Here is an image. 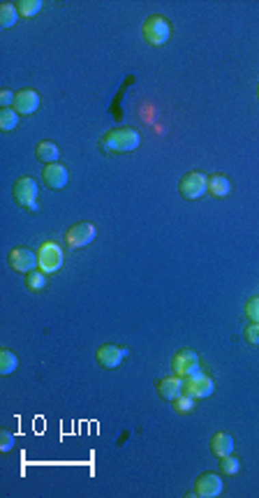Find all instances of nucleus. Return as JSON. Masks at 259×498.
<instances>
[{
	"label": "nucleus",
	"instance_id": "3",
	"mask_svg": "<svg viewBox=\"0 0 259 498\" xmlns=\"http://www.w3.org/2000/svg\"><path fill=\"white\" fill-rule=\"evenodd\" d=\"M63 262H65L63 248L53 244V241H44L38 248V269L44 271V274H56V271L63 269Z\"/></svg>",
	"mask_w": 259,
	"mask_h": 498
},
{
	"label": "nucleus",
	"instance_id": "1",
	"mask_svg": "<svg viewBox=\"0 0 259 498\" xmlns=\"http://www.w3.org/2000/svg\"><path fill=\"white\" fill-rule=\"evenodd\" d=\"M141 147V135L137 127L123 125V127H113V130L105 132L100 139V149L105 153H130Z\"/></svg>",
	"mask_w": 259,
	"mask_h": 498
},
{
	"label": "nucleus",
	"instance_id": "15",
	"mask_svg": "<svg viewBox=\"0 0 259 498\" xmlns=\"http://www.w3.org/2000/svg\"><path fill=\"white\" fill-rule=\"evenodd\" d=\"M232 192V181L225 174H208V195L222 199Z\"/></svg>",
	"mask_w": 259,
	"mask_h": 498
},
{
	"label": "nucleus",
	"instance_id": "28",
	"mask_svg": "<svg viewBox=\"0 0 259 498\" xmlns=\"http://www.w3.org/2000/svg\"><path fill=\"white\" fill-rule=\"evenodd\" d=\"M14 98H16V93H12V90H0V107L3 109L14 107Z\"/></svg>",
	"mask_w": 259,
	"mask_h": 498
},
{
	"label": "nucleus",
	"instance_id": "17",
	"mask_svg": "<svg viewBox=\"0 0 259 498\" xmlns=\"http://www.w3.org/2000/svg\"><path fill=\"white\" fill-rule=\"evenodd\" d=\"M35 155H38L40 162H44V165H51V162H58L60 149L53 142H40L38 147H35Z\"/></svg>",
	"mask_w": 259,
	"mask_h": 498
},
{
	"label": "nucleus",
	"instance_id": "26",
	"mask_svg": "<svg viewBox=\"0 0 259 498\" xmlns=\"http://www.w3.org/2000/svg\"><path fill=\"white\" fill-rule=\"evenodd\" d=\"M245 315L250 318V323L259 325V297H255V299H250L245 303Z\"/></svg>",
	"mask_w": 259,
	"mask_h": 498
},
{
	"label": "nucleus",
	"instance_id": "27",
	"mask_svg": "<svg viewBox=\"0 0 259 498\" xmlns=\"http://www.w3.org/2000/svg\"><path fill=\"white\" fill-rule=\"evenodd\" d=\"M245 338H248V343L259 345V325L257 323H252V325L245 327Z\"/></svg>",
	"mask_w": 259,
	"mask_h": 498
},
{
	"label": "nucleus",
	"instance_id": "16",
	"mask_svg": "<svg viewBox=\"0 0 259 498\" xmlns=\"http://www.w3.org/2000/svg\"><path fill=\"white\" fill-rule=\"evenodd\" d=\"M210 452L218 459L227 457V454H234V438L230 434H225V431L213 434V438H210Z\"/></svg>",
	"mask_w": 259,
	"mask_h": 498
},
{
	"label": "nucleus",
	"instance_id": "8",
	"mask_svg": "<svg viewBox=\"0 0 259 498\" xmlns=\"http://www.w3.org/2000/svg\"><path fill=\"white\" fill-rule=\"evenodd\" d=\"M95 236H98V229L95 225L90 223H77L65 232V241H68L70 248H86L88 244H93Z\"/></svg>",
	"mask_w": 259,
	"mask_h": 498
},
{
	"label": "nucleus",
	"instance_id": "14",
	"mask_svg": "<svg viewBox=\"0 0 259 498\" xmlns=\"http://www.w3.org/2000/svg\"><path fill=\"white\" fill-rule=\"evenodd\" d=\"M158 394L165 401H174L178 399L180 394H183V378L180 375H167V378H160L158 380Z\"/></svg>",
	"mask_w": 259,
	"mask_h": 498
},
{
	"label": "nucleus",
	"instance_id": "4",
	"mask_svg": "<svg viewBox=\"0 0 259 498\" xmlns=\"http://www.w3.org/2000/svg\"><path fill=\"white\" fill-rule=\"evenodd\" d=\"M14 202L21 206V209H28L30 214L38 211V181L33 176H21L19 181L14 184Z\"/></svg>",
	"mask_w": 259,
	"mask_h": 498
},
{
	"label": "nucleus",
	"instance_id": "29",
	"mask_svg": "<svg viewBox=\"0 0 259 498\" xmlns=\"http://www.w3.org/2000/svg\"><path fill=\"white\" fill-rule=\"evenodd\" d=\"M257 98H259V84H257Z\"/></svg>",
	"mask_w": 259,
	"mask_h": 498
},
{
	"label": "nucleus",
	"instance_id": "21",
	"mask_svg": "<svg viewBox=\"0 0 259 498\" xmlns=\"http://www.w3.org/2000/svg\"><path fill=\"white\" fill-rule=\"evenodd\" d=\"M42 0H21V3H16V10H19V14L23 19H30V16H38L42 12Z\"/></svg>",
	"mask_w": 259,
	"mask_h": 498
},
{
	"label": "nucleus",
	"instance_id": "24",
	"mask_svg": "<svg viewBox=\"0 0 259 498\" xmlns=\"http://www.w3.org/2000/svg\"><path fill=\"white\" fill-rule=\"evenodd\" d=\"M241 471V461L236 457H232V454H227V457L220 459V473H225V475H238Z\"/></svg>",
	"mask_w": 259,
	"mask_h": 498
},
{
	"label": "nucleus",
	"instance_id": "25",
	"mask_svg": "<svg viewBox=\"0 0 259 498\" xmlns=\"http://www.w3.org/2000/svg\"><path fill=\"white\" fill-rule=\"evenodd\" d=\"M14 443H16L14 434H12V431H3V434H0V452H3V454L12 452V447H14Z\"/></svg>",
	"mask_w": 259,
	"mask_h": 498
},
{
	"label": "nucleus",
	"instance_id": "9",
	"mask_svg": "<svg viewBox=\"0 0 259 498\" xmlns=\"http://www.w3.org/2000/svg\"><path fill=\"white\" fill-rule=\"evenodd\" d=\"M172 369H174V373L180 375V378H188V375L200 371V355H197L195 350H188V348L180 350L174 355Z\"/></svg>",
	"mask_w": 259,
	"mask_h": 498
},
{
	"label": "nucleus",
	"instance_id": "18",
	"mask_svg": "<svg viewBox=\"0 0 259 498\" xmlns=\"http://www.w3.org/2000/svg\"><path fill=\"white\" fill-rule=\"evenodd\" d=\"M19 10H16V5L12 3H3L0 5V26L3 28H12L16 21H19Z\"/></svg>",
	"mask_w": 259,
	"mask_h": 498
},
{
	"label": "nucleus",
	"instance_id": "22",
	"mask_svg": "<svg viewBox=\"0 0 259 498\" xmlns=\"http://www.w3.org/2000/svg\"><path fill=\"white\" fill-rule=\"evenodd\" d=\"M16 125H19V114H16L12 107L3 109V112H0V130L10 132V130H14Z\"/></svg>",
	"mask_w": 259,
	"mask_h": 498
},
{
	"label": "nucleus",
	"instance_id": "11",
	"mask_svg": "<svg viewBox=\"0 0 259 498\" xmlns=\"http://www.w3.org/2000/svg\"><path fill=\"white\" fill-rule=\"evenodd\" d=\"M222 494V477L218 473H202L195 482V496L200 498H218Z\"/></svg>",
	"mask_w": 259,
	"mask_h": 498
},
{
	"label": "nucleus",
	"instance_id": "5",
	"mask_svg": "<svg viewBox=\"0 0 259 498\" xmlns=\"http://www.w3.org/2000/svg\"><path fill=\"white\" fill-rule=\"evenodd\" d=\"M206 190H208V176L204 172H188L180 176L178 192L183 199H190V202L192 199H200L206 195Z\"/></svg>",
	"mask_w": 259,
	"mask_h": 498
},
{
	"label": "nucleus",
	"instance_id": "12",
	"mask_svg": "<svg viewBox=\"0 0 259 498\" xmlns=\"http://www.w3.org/2000/svg\"><path fill=\"white\" fill-rule=\"evenodd\" d=\"M14 109L19 116H30V114H35L40 109V93L38 90H33V88H23L16 93V98H14Z\"/></svg>",
	"mask_w": 259,
	"mask_h": 498
},
{
	"label": "nucleus",
	"instance_id": "6",
	"mask_svg": "<svg viewBox=\"0 0 259 498\" xmlns=\"http://www.w3.org/2000/svg\"><path fill=\"white\" fill-rule=\"evenodd\" d=\"M213 390H215V382H213V378H210V375H206V373H192V375H188V378H183V392L185 394H190L192 399H208L210 394H213Z\"/></svg>",
	"mask_w": 259,
	"mask_h": 498
},
{
	"label": "nucleus",
	"instance_id": "7",
	"mask_svg": "<svg viewBox=\"0 0 259 498\" xmlns=\"http://www.w3.org/2000/svg\"><path fill=\"white\" fill-rule=\"evenodd\" d=\"M10 266L19 274H30V271L38 269V253L33 248L26 246H16L10 253Z\"/></svg>",
	"mask_w": 259,
	"mask_h": 498
},
{
	"label": "nucleus",
	"instance_id": "2",
	"mask_svg": "<svg viewBox=\"0 0 259 498\" xmlns=\"http://www.w3.org/2000/svg\"><path fill=\"white\" fill-rule=\"evenodd\" d=\"M141 35L146 40V45L150 47H165L172 38V23L160 14H153L144 21L141 26Z\"/></svg>",
	"mask_w": 259,
	"mask_h": 498
},
{
	"label": "nucleus",
	"instance_id": "23",
	"mask_svg": "<svg viewBox=\"0 0 259 498\" xmlns=\"http://www.w3.org/2000/svg\"><path fill=\"white\" fill-rule=\"evenodd\" d=\"M172 403H174V410H176L178 415H188V412H192V410H195V403H197V399H192L190 394H185V392H183V394H180L178 399H174Z\"/></svg>",
	"mask_w": 259,
	"mask_h": 498
},
{
	"label": "nucleus",
	"instance_id": "20",
	"mask_svg": "<svg viewBox=\"0 0 259 498\" xmlns=\"http://www.w3.org/2000/svg\"><path fill=\"white\" fill-rule=\"evenodd\" d=\"M26 288L30 290V292H42V290L46 288V274H44V271L35 269V271H30V274H26Z\"/></svg>",
	"mask_w": 259,
	"mask_h": 498
},
{
	"label": "nucleus",
	"instance_id": "19",
	"mask_svg": "<svg viewBox=\"0 0 259 498\" xmlns=\"http://www.w3.org/2000/svg\"><path fill=\"white\" fill-rule=\"evenodd\" d=\"M19 369V357L12 350H0V375H10Z\"/></svg>",
	"mask_w": 259,
	"mask_h": 498
},
{
	"label": "nucleus",
	"instance_id": "10",
	"mask_svg": "<svg viewBox=\"0 0 259 498\" xmlns=\"http://www.w3.org/2000/svg\"><path fill=\"white\" fill-rule=\"evenodd\" d=\"M128 348H120V345H113V343H105L100 345L98 352H95V360L102 369H118L123 360L128 357Z\"/></svg>",
	"mask_w": 259,
	"mask_h": 498
},
{
	"label": "nucleus",
	"instance_id": "13",
	"mask_svg": "<svg viewBox=\"0 0 259 498\" xmlns=\"http://www.w3.org/2000/svg\"><path fill=\"white\" fill-rule=\"evenodd\" d=\"M42 179H44V184L49 186L51 190H60V188L68 186L70 172H68V167H63L60 162H51V165L44 167V172H42Z\"/></svg>",
	"mask_w": 259,
	"mask_h": 498
}]
</instances>
